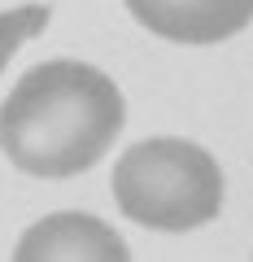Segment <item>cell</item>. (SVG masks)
I'll use <instances>...</instances> for the list:
<instances>
[{
  "label": "cell",
  "instance_id": "obj_1",
  "mask_svg": "<svg viewBox=\"0 0 253 262\" xmlns=\"http://www.w3.org/2000/svg\"><path fill=\"white\" fill-rule=\"evenodd\" d=\"M127 105L105 70L87 61L31 66L0 105V149L35 179H70L109 153Z\"/></svg>",
  "mask_w": 253,
  "mask_h": 262
},
{
  "label": "cell",
  "instance_id": "obj_2",
  "mask_svg": "<svg viewBox=\"0 0 253 262\" xmlns=\"http://www.w3.org/2000/svg\"><path fill=\"white\" fill-rule=\"evenodd\" d=\"M113 196L118 210L140 227L192 232L223 210V170L201 144L153 136L118 158Z\"/></svg>",
  "mask_w": 253,
  "mask_h": 262
},
{
  "label": "cell",
  "instance_id": "obj_3",
  "mask_svg": "<svg viewBox=\"0 0 253 262\" xmlns=\"http://www.w3.org/2000/svg\"><path fill=\"white\" fill-rule=\"evenodd\" d=\"M127 9L170 44H223L253 22V0H127Z\"/></svg>",
  "mask_w": 253,
  "mask_h": 262
},
{
  "label": "cell",
  "instance_id": "obj_4",
  "mask_svg": "<svg viewBox=\"0 0 253 262\" xmlns=\"http://www.w3.org/2000/svg\"><path fill=\"white\" fill-rule=\"evenodd\" d=\"M18 262H122L127 245L109 223L79 210H61V214L39 219L27 227L13 249Z\"/></svg>",
  "mask_w": 253,
  "mask_h": 262
},
{
  "label": "cell",
  "instance_id": "obj_5",
  "mask_svg": "<svg viewBox=\"0 0 253 262\" xmlns=\"http://www.w3.org/2000/svg\"><path fill=\"white\" fill-rule=\"evenodd\" d=\"M48 18H53L48 5H18V9H5V13H0V75H5L9 57L18 53V44L35 39L39 31L48 27Z\"/></svg>",
  "mask_w": 253,
  "mask_h": 262
}]
</instances>
